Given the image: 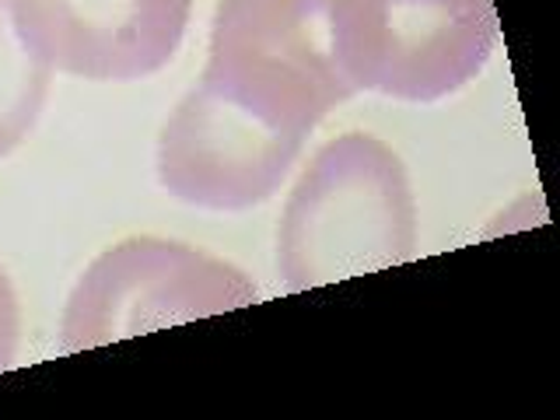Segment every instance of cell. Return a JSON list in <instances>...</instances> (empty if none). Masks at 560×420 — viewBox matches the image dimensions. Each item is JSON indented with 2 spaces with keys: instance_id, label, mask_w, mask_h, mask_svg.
<instances>
[{
  "instance_id": "1",
  "label": "cell",
  "mask_w": 560,
  "mask_h": 420,
  "mask_svg": "<svg viewBox=\"0 0 560 420\" xmlns=\"http://www.w3.org/2000/svg\"><path fill=\"white\" fill-rule=\"evenodd\" d=\"M420 214L402 158L375 133L326 140L291 186L277 228V273L312 291L417 256Z\"/></svg>"
},
{
  "instance_id": "2",
  "label": "cell",
  "mask_w": 560,
  "mask_h": 420,
  "mask_svg": "<svg viewBox=\"0 0 560 420\" xmlns=\"http://www.w3.org/2000/svg\"><path fill=\"white\" fill-rule=\"evenodd\" d=\"M200 84L298 140L354 88L332 52V0H218Z\"/></svg>"
},
{
  "instance_id": "3",
  "label": "cell",
  "mask_w": 560,
  "mask_h": 420,
  "mask_svg": "<svg viewBox=\"0 0 560 420\" xmlns=\"http://www.w3.org/2000/svg\"><path fill=\"white\" fill-rule=\"evenodd\" d=\"M494 0H332V52L354 92L442 102L498 49Z\"/></svg>"
},
{
  "instance_id": "4",
  "label": "cell",
  "mask_w": 560,
  "mask_h": 420,
  "mask_svg": "<svg viewBox=\"0 0 560 420\" xmlns=\"http://www.w3.org/2000/svg\"><path fill=\"white\" fill-rule=\"evenodd\" d=\"M259 298L238 267L197 245L130 235L102 249L78 277L60 323V350L78 354L137 332L235 312Z\"/></svg>"
},
{
  "instance_id": "5",
  "label": "cell",
  "mask_w": 560,
  "mask_h": 420,
  "mask_svg": "<svg viewBox=\"0 0 560 420\" xmlns=\"http://www.w3.org/2000/svg\"><path fill=\"white\" fill-rule=\"evenodd\" d=\"M302 144L305 140L197 84L158 133L154 168L158 183L179 203L235 214L273 197L294 168Z\"/></svg>"
},
{
  "instance_id": "6",
  "label": "cell",
  "mask_w": 560,
  "mask_h": 420,
  "mask_svg": "<svg viewBox=\"0 0 560 420\" xmlns=\"http://www.w3.org/2000/svg\"><path fill=\"white\" fill-rule=\"evenodd\" d=\"M43 60L84 81H140L179 52L192 0H14Z\"/></svg>"
},
{
  "instance_id": "7",
  "label": "cell",
  "mask_w": 560,
  "mask_h": 420,
  "mask_svg": "<svg viewBox=\"0 0 560 420\" xmlns=\"http://www.w3.org/2000/svg\"><path fill=\"white\" fill-rule=\"evenodd\" d=\"M52 84V67L35 49L14 0H0V162L35 130Z\"/></svg>"
},
{
  "instance_id": "8",
  "label": "cell",
  "mask_w": 560,
  "mask_h": 420,
  "mask_svg": "<svg viewBox=\"0 0 560 420\" xmlns=\"http://www.w3.org/2000/svg\"><path fill=\"white\" fill-rule=\"evenodd\" d=\"M18 343H22V308H18L11 277L0 270V372L14 364Z\"/></svg>"
}]
</instances>
